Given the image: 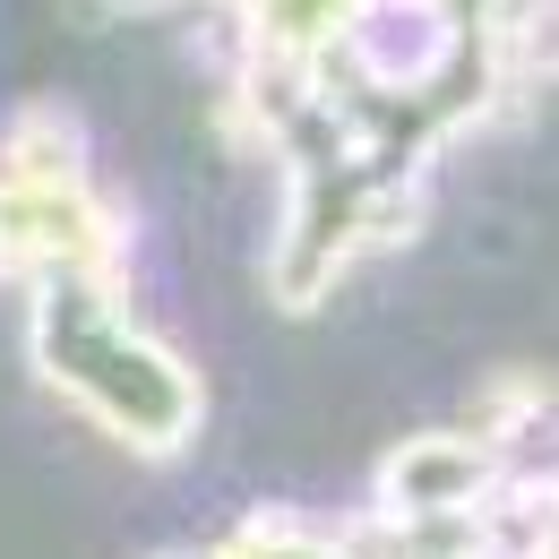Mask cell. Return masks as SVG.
<instances>
[{
	"instance_id": "277c9868",
	"label": "cell",
	"mask_w": 559,
	"mask_h": 559,
	"mask_svg": "<svg viewBox=\"0 0 559 559\" xmlns=\"http://www.w3.org/2000/svg\"><path fill=\"white\" fill-rule=\"evenodd\" d=\"M207 559H353V551H345V525L336 516H310L293 499H259V508L233 516V534Z\"/></svg>"
},
{
	"instance_id": "7a4b0ae2",
	"label": "cell",
	"mask_w": 559,
	"mask_h": 559,
	"mask_svg": "<svg viewBox=\"0 0 559 559\" xmlns=\"http://www.w3.org/2000/svg\"><path fill=\"white\" fill-rule=\"evenodd\" d=\"M0 276H130V215L95 181L86 121L61 95H35L0 130Z\"/></svg>"
},
{
	"instance_id": "8992f818",
	"label": "cell",
	"mask_w": 559,
	"mask_h": 559,
	"mask_svg": "<svg viewBox=\"0 0 559 559\" xmlns=\"http://www.w3.org/2000/svg\"><path fill=\"white\" fill-rule=\"evenodd\" d=\"M173 559H181V551H173Z\"/></svg>"
},
{
	"instance_id": "6da1fadb",
	"label": "cell",
	"mask_w": 559,
	"mask_h": 559,
	"mask_svg": "<svg viewBox=\"0 0 559 559\" xmlns=\"http://www.w3.org/2000/svg\"><path fill=\"white\" fill-rule=\"evenodd\" d=\"M26 361L121 456L173 465L207 430V379L130 310V276L26 284Z\"/></svg>"
},
{
	"instance_id": "5b68a950",
	"label": "cell",
	"mask_w": 559,
	"mask_h": 559,
	"mask_svg": "<svg viewBox=\"0 0 559 559\" xmlns=\"http://www.w3.org/2000/svg\"><path fill=\"white\" fill-rule=\"evenodd\" d=\"M112 17H155V9H190V0H104Z\"/></svg>"
},
{
	"instance_id": "3957f363",
	"label": "cell",
	"mask_w": 559,
	"mask_h": 559,
	"mask_svg": "<svg viewBox=\"0 0 559 559\" xmlns=\"http://www.w3.org/2000/svg\"><path fill=\"white\" fill-rule=\"evenodd\" d=\"M516 465L483 448L465 421L448 430H405L388 456H379V483H370V516H465L490 508V490L508 483Z\"/></svg>"
}]
</instances>
